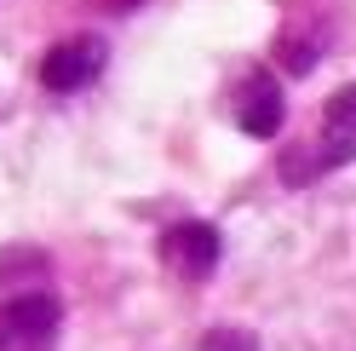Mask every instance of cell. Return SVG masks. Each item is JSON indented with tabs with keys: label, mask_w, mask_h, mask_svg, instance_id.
<instances>
[{
	"label": "cell",
	"mask_w": 356,
	"mask_h": 351,
	"mask_svg": "<svg viewBox=\"0 0 356 351\" xmlns=\"http://www.w3.org/2000/svg\"><path fill=\"white\" fill-rule=\"evenodd\" d=\"M58 299L52 294H24L0 311V351H47L58 340Z\"/></svg>",
	"instance_id": "6da1fadb"
},
{
	"label": "cell",
	"mask_w": 356,
	"mask_h": 351,
	"mask_svg": "<svg viewBox=\"0 0 356 351\" xmlns=\"http://www.w3.org/2000/svg\"><path fill=\"white\" fill-rule=\"evenodd\" d=\"M109 47L98 35H75V40H58V47L40 58V81H47V93H81L86 81H98Z\"/></svg>",
	"instance_id": "7a4b0ae2"
},
{
	"label": "cell",
	"mask_w": 356,
	"mask_h": 351,
	"mask_svg": "<svg viewBox=\"0 0 356 351\" xmlns=\"http://www.w3.org/2000/svg\"><path fill=\"white\" fill-rule=\"evenodd\" d=\"M161 259H167L178 276L202 282V276L218 265V231H213V225H178V231L161 236Z\"/></svg>",
	"instance_id": "3957f363"
},
{
	"label": "cell",
	"mask_w": 356,
	"mask_h": 351,
	"mask_svg": "<svg viewBox=\"0 0 356 351\" xmlns=\"http://www.w3.org/2000/svg\"><path fill=\"white\" fill-rule=\"evenodd\" d=\"M282 116H287V104H282V93H276L270 75L241 81V93H236V127H241V133L276 139V133H282Z\"/></svg>",
	"instance_id": "277c9868"
},
{
	"label": "cell",
	"mask_w": 356,
	"mask_h": 351,
	"mask_svg": "<svg viewBox=\"0 0 356 351\" xmlns=\"http://www.w3.org/2000/svg\"><path fill=\"white\" fill-rule=\"evenodd\" d=\"M322 121H327V139H356V81L327 98V116Z\"/></svg>",
	"instance_id": "5b68a950"
},
{
	"label": "cell",
	"mask_w": 356,
	"mask_h": 351,
	"mask_svg": "<svg viewBox=\"0 0 356 351\" xmlns=\"http://www.w3.org/2000/svg\"><path fill=\"white\" fill-rule=\"evenodd\" d=\"M195 351H259V345H253V334H248V328L225 322V328H213V334H207L202 345H195Z\"/></svg>",
	"instance_id": "8992f818"
}]
</instances>
